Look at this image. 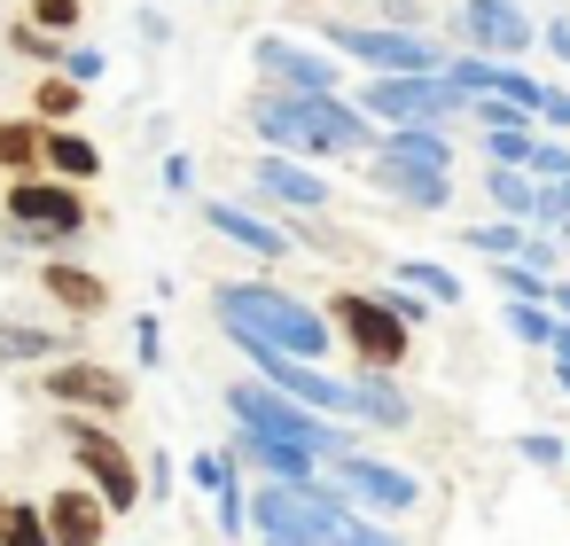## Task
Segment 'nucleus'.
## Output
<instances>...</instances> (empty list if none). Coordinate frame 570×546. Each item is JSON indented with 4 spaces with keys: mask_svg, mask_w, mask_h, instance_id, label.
<instances>
[{
    "mask_svg": "<svg viewBox=\"0 0 570 546\" xmlns=\"http://www.w3.org/2000/svg\"><path fill=\"white\" fill-rule=\"evenodd\" d=\"M243 118H250V133L266 141V149H282V157H367L375 149V126L360 118V102H344V95H289V87H258L250 102H243Z\"/></svg>",
    "mask_w": 570,
    "mask_h": 546,
    "instance_id": "nucleus-1",
    "label": "nucleus"
},
{
    "mask_svg": "<svg viewBox=\"0 0 570 546\" xmlns=\"http://www.w3.org/2000/svg\"><path fill=\"white\" fill-rule=\"evenodd\" d=\"M212 312H219V328H243V336H258V344H274L289 359H321L336 344L328 312H313L305 297H289L274 281H219L212 289Z\"/></svg>",
    "mask_w": 570,
    "mask_h": 546,
    "instance_id": "nucleus-2",
    "label": "nucleus"
},
{
    "mask_svg": "<svg viewBox=\"0 0 570 546\" xmlns=\"http://www.w3.org/2000/svg\"><path fill=\"white\" fill-rule=\"evenodd\" d=\"M227 414H235V429L297 437L321 468H328L336 453H360V437H352L336 414H313V406H297V398H289V390H274V383H227Z\"/></svg>",
    "mask_w": 570,
    "mask_h": 546,
    "instance_id": "nucleus-3",
    "label": "nucleus"
},
{
    "mask_svg": "<svg viewBox=\"0 0 570 546\" xmlns=\"http://www.w3.org/2000/svg\"><path fill=\"white\" fill-rule=\"evenodd\" d=\"M0 211H9V242L17 250H71L87 235V196L71 180H9V196H0Z\"/></svg>",
    "mask_w": 570,
    "mask_h": 546,
    "instance_id": "nucleus-4",
    "label": "nucleus"
},
{
    "mask_svg": "<svg viewBox=\"0 0 570 546\" xmlns=\"http://www.w3.org/2000/svg\"><path fill=\"white\" fill-rule=\"evenodd\" d=\"M352 102L367 126H461L469 118V95H453L445 71H375Z\"/></svg>",
    "mask_w": 570,
    "mask_h": 546,
    "instance_id": "nucleus-5",
    "label": "nucleus"
},
{
    "mask_svg": "<svg viewBox=\"0 0 570 546\" xmlns=\"http://www.w3.org/2000/svg\"><path fill=\"white\" fill-rule=\"evenodd\" d=\"M321 48L360 63V71H445L438 32H399V24H367V17H328Z\"/></svg>",
    "mask_w": 570,
    "mask_h": 546,
    "instance_id": "nucleus-6",
    "label": "nucleus"
},
{
    "mask_svg": "<svg viewBox=\"0 0 570 546\" xmlns=\"http://www.w3.org/2000/svg\"><path fill=\"white\" fill-rule=\"evenodd\" d=\"M63 445H71V460L87 468V484L102 492L110 515H134V507H141V492H149V484H141V460H134L95 414H63Z\"/></svg>",
    "mask_w": 570,
    "mask_h": 546,
    "instance_id": "nucleus-7",
    "label": "nucleus"
},
{
    "mask_svg": "<svg viewBox=\"0 0 570 546\" xmlns=\"http://www.w3.org/2000/svg\"><path fill=\"white\" fill-rule=\"evenodd\" d=\"M321 312H328V328L360 351V367H375V375H399V367H406L414 328H406V320H391V312L375 305V289H336Z\"/></svg>",
    "mask_w": 570,
    "mask_h": 546,
    "instance_id": "nucleus-8",
    "label": "nucleus"
},
{
    "mask_svg": "<svg viewBox=\"0 0 570 546\" xmlns=\"http://www.w3.org/2000/svg\"><path fill=\"white\" fill-rule=\"evenodd\" d=\"M250 63L266 87H289V95H344V56H328L321 40H289V32H266L250 40Z\"/></svg>",
    "mask_w": 570,
    "mask_h": 546,
    "instance_id": "nucleus-9",
    "label": "nucleus"
},
{
    "mask_svg": "<svg viewBox=\"0 0 570 546\" xmlns=\"http://www.w3.org/2000/svg\"><path fill=\"white\" fill-rule=\"evenodd\" d=\"M40 390L63 406V414H95V421H118L126 406H134V383L118 375V367H102V359H48V375H40Z\"/></svg>",
    "mask_w": 570,
    "mask_h": 546,
    "instance_id": "nucleus-10",
    "label": "nucleus"
},
{
    "mask_svg": "<svg viewBox=\"0 0 570 546\" xmlns=\"http://www.w3.org/2000/svg\"><path fill=\"white\" fill-rule=\"evenodd\" d=\"M321 476H328V484H336V492H344L352 507H367V515H383V523H391V515H414V507H422V484H414L406 468L375 460V453H336V460H328Z\"/></svg>",
    "mask_w": 570,
    "mask_h": 546,
    "instance_id": "nucleus-11",
    "label": "nucleus"
},
{
    "mask_svg": "<svg viewBox=\"0 0 570 546\" xmlns=\"http://www.w3.org/2000/svg\"><path fill=\"white\" fill-rule=\"evenodd\" d=\"M453 40H469L476 56L515 63V56L539 40V24H531L523 0H461V9H453Z\"/></svg>",
    "mask_w": 570,
    "mask_h": 546,
    "instance_id": "nucleus-12",
    "label": "nucleus"
},
{
    "mask_svg": "<svg viewBox=\"0 0 570 546\" xmlns=\"http://www.w3.org/2000/svg\"><path fill=\"white\" fill-rule=\"evenodd\" d=\"M204 227L219 235V242H235L243 258H289L297 242H289V227H274V219H258L250 203H235V196H204Z\"/></svg>",
    "mask_w": 570,
    "mask_h": 546,
    "instance_id": "nucleus-13",
    "label": "nucleus"
},
{
    "mask_svg": "<svg viewBox=\"0 0 570 546\" xmlns=\"http://www.w3.org/2000/svg\"><path fill=\"white\" fill-rule=\"evenodd\" d=\"M367 188L399 196L406 211H445V203H453V172H438V165H406V157H383V149H367Z\"/></svg>",
    "mask_w": 570,
    "mask_h": 546,
    "instance_id": "nucleus-14",
    "label": "nucleus"
},
{
    "mask_svg": "<svg viewBox=\"0 0 570 546\" xmlns=\"http://www.w3.org/2000/svg\"><path fill=\"white\" fill-rule=\"evenodd\" d=\"M250 188H258V196H274L282 211H328V196H336L305 157H282V149H266V157L250 165Z\"/></svg>",
    "mask_w": 570,
    "mask_h": 546,
    "instance_id": "nucleus-15",
    "label": "nucleus"
},
{
    "mask_svg": "<svg viewBox=\"0 0 570 546\" xmlns=\"http://www.w3.org/2000/svg\"><path fill=\"white\" fill-rule=\"evenodd\" d=\"M235 460H250L266 484H297V492L321 484V460H313L297 437H274V429H243V437H235Z\"/></svg>",
    "mask_w": 570,
    "mask_h": 546,
    "instance_id": "nucleus-16",
    "label": "nucleus"
},
{
    "mask_svg": "<svg viewBox=\"0 0 570 546\" xmlns=\"http://www.w3.org/2000/svg\"><path fill=\"white\" fill-rule=\"evenodd\" d=\"M40 515H48L56 546H102V530H110V507H102L95 484H63L56 499H40Z\"/></svg>",
    "mask_w": 570,
    "mask_h": 546,
    "instance_id": "nucleus-17",
    "label": "nucleus"
},
{
    "mask_svg": "<svg viewBox=\"0 0 570 546\" xmlns=\"http://www.w3.org/2000/svg\"><path fill=\"white\" fill-rule=\"evenodd\" d=\"M40 289H48L63 312H79V320L110 312V281H102V274H87L79 258H48V266H40Z\"/></svg>",
    "mask_w": 570,
    "mask_h": 546,
    "instance_id": "nucleus-18",
    "label": "nucleus"
},
{
    "mask_svg": "<svg viewBox=\"0 0 570 546\" xmlns=\"http://www.w3.org/2000/svg\"><path fill=\"white\" fill-rule=\"evenodd\" d=\"M344 390H352V414L375 421V429H406V421H414V398H406L391 375H375V367H360Z\"/></svg>",
    "mask_w": 570,
    "mask_h": 546,
    "instance_id": "nucleus-19",
    "label": "nucleus"
},
{
    "mask_svg": "<svg viewBox=\"0 0 570 546\" xmlns=\"http://www.w3.org/2000/svg\"><path fill=\"white\" fill-rule=\"evenodd\" d=\"M40 165H48L56 180H71V188L102 180V149H95L79 126H48V141H40Z\"/></svg>",
    "mask_w": 570,
    "mask_h": 546,
    "instance_id": "nucleus-20",
    "label": "nucleus"
},
{
    "mask_svg": "<svg viewBox=\"0 0 570 546\" xmlns=\"http://www.w3.org/2000/svg\"><path fill=\"white\" fill-rule=\"evenodd\" d=\"M375 149H383V157H406V165L453 172V133H445V126H391V133H375Z\"/></svg>",
    "mask_w": 570,
    "mask_h": 546,
    "instance_id": "nucleus-21",
    "label": "nucleus"
},
{
    "mask_svg": "<svg viewBox=\"0 0 570 546\" xmlns=\"http://www.w3.org/2000/svg\"><path fill=\"white\" fill-rule=\"evenodd\" d=\"M32 359H63V328H40V320H0V367H32Z\"/></svg>",
    "mask_w": 570,
    "mask_h": 546,
    "instance_id": "nucleus-22",
    "label": "nucleus"
},
{
    "mask_svg": "<svg viewBox=\"0 0 570 546\" xmlns=\"http://www.w3.org/2000/svg\"><path fill=\"white\" fill-rule=\"evenodd\" d=\"M523 235H531V219H500V211H492V219H476L461 242H469L476 258H492V266H500V258H523Z\"/></svg>",
    "mask_w": 570,
    "mask_h": 546,
    "instance_id": "nucleus-23",
    "label": "nucleus"
},
{
    "mask_svg": "<svg viewBox=\"0 0 570 546\" xmlns=\"http://www.w3.org/2000/svg\"><path fill=\"white\" fill-rule=\"evenodd\" d=\"M40 141H48V126L40 118H0V172H32L40 165Z\"/></svg>",
    "mask_w": 570,
    "mask_h": 546,
    "instance_id": "nucleus-24",
    "label": "nucleus"
},
{
    "mask_svg": "<svg viewBox=\"0 0 570 546\" xmlns=\"http://www.w3.org/2000/svg\"><path fill=\"white\" fill-rule=\"evenodd\" d=\"M484 196L500 219H531V172L523 165H484Z\"/></svg>",
    "mask_w": 570,
    "mask_h": 546,
    "instance_id": "nucleus-25",
    "label": "nucleus"
},
{
    "mask_svg": "<svg viewBox=\"0 0 570 546\" xmlns=\"http://www.w3.org/2000/svg\"><path fill=\"white\" fill-rule=\"evenodd\" d=\"M500 320H508V336H515V344H531V351H547V344H554V328H562V320H554V305H531V297H508V305H500Z\"/></svg>",
    "mask_w": 570,
    "mask_h": 546,
    "instance_id": "nucleus-26",
    "label": "nucleus"
},
{
    "mask_svg": "<svg viewBox=\"0 0 570 546\" xmlns=\"http://www.w3.org/2000/svg\"><path fill=\"white\" fill-rule=\"evenodd\" d=\"M79 102H87V87L56 71V79H40V95H32V118H40V126H71V118H79Z\"/></svg>",
    "mask_w": 570,
    "mask_h": 546,
    "instance_id": "nucleus-27",
    "label": "nucleus"
},
{
    "mask_svg": "<svg viewBox=\"0 0 570 546\" xmlns=\"http://www.w3.org/2000/svg\"><path fill=\"white\" fill-rule=\"evenodd\" d=\"M399 281L422 289L430 305H461V281H453V266H438V258H399Z\"/></svg>",
    "mask_w": 570,
    "mask_h": 546,
    "instance_id": "nucleus-28",
    "label": "nucleus"
},
{
    "mask_svg": "<svg viewBox=\"0 0 570 546\" xmlns=\"http://www.w3.org/2000/svg\"><path fill=\"white\" fill-rule=\"evenodd\" d=\"M24 24L48 32V40H71L87 24V0H24Z\"/></svg>",
    "mask_w": 570,
    "mask_h": 546,
    "instance_id": "nucleus-29",
    "label": "nucleus"
},
{
    "mask_svg": "<svg viewBox=\"0 0 570 546\" xmlns=\"http://www.w3.org/2000/svg\"><path fill=\"white\" fill-rule=\"evenodd\" d=\"M375 305H383L391 320H406V328H430V320H438V305H430L422 289H406V281H375Z\"/></svg>",
    "mask_w": 570,
    "mask_h": 546,
    "instance_id": "nucleus-30",
    "label": "nucleus"
},
{
    "mask_svg": "<svg viewBox=\"0 0 570 546\" xmlns=\"http://www.w3.org/2000/svg\"><path fill=\"white\" fill-rule=\"evenodd\" d=\"M0 546H56L48 538V515L32 499H9V515H0Z\"/></svg>",
    "mask_w": 570,
    "mask_h": 546,
    "instance_id": "nucleus-31",
    "label": "nucleus"
},
{
    "mask_svg": "<svg viewBox=\"0 0 570 546\" xmlns=\"http://www.w3.org/2000/svg\"><path fill=\"white\" fill-rule=\"evenodd\" d=\"M492 289H500V297H531V305H547L554 274H531L523 258H500V266H492Z\"/></svg>",
    "mask_w": 570,
    "mask_h": 546,
    "instance_id": "nucleus-32",
    "label": "nucleus"
},
{
    "mask_svg": "<svg viewBox=\"0 0 570 546\" xmlns=\"http://www.w3.org/2000/svg\"><path fill=\"white\" fill-rule=\"evenodd\" d=\"M523 172H531V180H562V172H570V141L539 133V141H531V157H523Z\"/></svg>",
    "mask_w": 570,
    "mask_h": 546,
    "instance_id": "nucleus-33",
    "label": "nucleus"
},
{
    "mask_svg": "<svg viewBox=\"0 0 570 546\" xmlns=\"http://www.w3.org/2000/svg\"><path fill=\"white\" fill-rule=\"evenodd\" d=\"M492 95H500V102H515V110H531V118H539V95H547V87H539V79H531V71H515V63H500V87H492Z\"/></svg>",
    "mask_w": 570,
    "mask_h": 546,
    "instance_id": "nucleus-34",
    "label": "nucleus"
},
{
    "mask_svg": "<svg viewBox=\"0 0 570 546\" xmlns=\"http://www.w3.org/2000/svg\"><path fill=\"white\" fill-rule=\"evenodd\" d=\"M515 453H523L531 468H562V460H570V437H554V429H531V437H515Z\"/></svg>",
    "mask_w": 570,
    "mask_h": 546,
    "instance_id": "nucleus-35",
    "label": "nucleus"
},
{
    "mask_svg": "<svg viewBox=\"0 0 570 546\" xmlns=\"http://www.w3.org/2000/svg\"><path fill=\"white\" fill-rule=\"evenodd\" d=\"M9 48H17V56H32V63H63V48H71V40H48V32H32V24H9Z\"/></svg>",
    "mask_w": 570,
    "mask_h": 546,
    "instance_id": "nucleus-36",
    "label": "nucleus"
},
{
    "mask_svg": "<svg viewBox=\"0 0 570 546\" xmlns=\"http://www.w3.org/2000/svg\"><path fill=\"white\" fill-rule=\"evenodd\" d=\"M523 266H531V274H562V242H554L547 227H531V235H523Z\"/></svg>",
    "mask_w": 570,
    "mask_h": 546,
    "instance_id": "nucleus-37",
    "label": "nucleus"
},
{
    "mask_svg": "<svg viewBox=\"0 0 570 546\" xmlns=\"http://www.w3.org/2000/svg\"><path fill=\"white\" fill-rule=\"evenodd\" d=\"M212 499H219V530H227V538H243V530H250V492H243V484H227V492H212Z\"/></svg>",
    "mask_w": 570,
    "mask_h": 546,
    "instance_id": "nucleus-38",
    "label": "nucleus"
},
{
    "mask_svg": "<svg viewBox=\"0 0 570 546\" xmlns=\"http://www.w3.org/2000/svg\"><path fill=\"white\" fill-rule=\"evenodd\" d=\"M375 24H399V32H430V9H422V0H375Z\"/></svg>",
    "mask_w": 570,
    "mask_h": 546,
    "instance_id": "nucleus-39",
    "label": "nucleus"
},
{
    "mask_svg": "<svg viewBox=\"0 0 570 546\" xmlns=\"http://www.w3.org/2000/svg\"><path fill=\"white\" fill-rule=\"evenodd\" d=\"M56 71H63V79H79V87H95V79H102V71H110V63H102V56H95V48H79V40H71V48H63V63H56Z\"/></svg>",
    "mask_w": 570,
    "mask_h": 546,
    "instance_id": "nucleus-40",
    "label": "nucleus"
},
{
    "mask_svg": "<svg viewBox=\"0 0 570 546\" xmlns=\"http://www.w3.org/2000/svg\"><path fill=\"white\" fill-rule=\"evenodd\" d=\"M539 133H484V165H523Z\"/></svg>",
    "mask_w": 570,
    "mask_h": 546,
    "instance_id": "nucleus-41",
    "label": "nucleus"
},
{
    "mask_svg": "<svg viewBox=\"0 0 570 546\" xmlns=\"http://www.w3.org/2000/svg\"><path fill=\"white\" fill-rule=\"evenodd\" d=\"M188 476H196L204 492H227V484H235V460H227V453H196V460H188Z\"/></svg>",
    "mask_w": 570,
    "mask_h": 546,
    "instance_id": "nucleus-42",
    "label": "nucleus"
},
{
    "mask_svg": "<svg viewBox=\"0 0 570 546\" xmlns=\"http://www.w3.org/2000/svg\"><path fill=\"white\" fill-rule=\"evenodd\" d=\"M539 133H570V87H547L539 95Z\"/></svg>",
    "mask_w": 570,
    "mask_h": 546,
    "instance_id": "nucleus-43",
    "label": "nucleus"
},
{
    "mask_svg": "<svg viewBox=\"0 0 570 546\" xmlns=\"http://www.w3.org/2000/svg\"><path fill=\"white\" fill-rule=\"evenodd\" d=\"M134 344H141V367H157V351H165V328H157V312H141V320H134Z\"/></svg>",
    "mask_w": 570,
    "mask_h": 546,
    "instance_id": "nucleus-44",
    "label": "nucleus"
},
{
    "mask_svg": "<svg viewBox=\"0 0 570 546\" xmlns=\"http://www.w3.org/2000/svg\"><path fill=\"white\" fill-rule=\"evenodd\" d=\"M539 40L554 48V63H570V9H562V17H547V24H539Z\"/></svg>",
    "mask_w": 570,
    "mask_h": 546,
    "instance_id": "nucleus-45",
    "label": "nucleus"
},
{
    "mask_svg": "<svg viewBox=\"0 0 570 546\" xmlns=\"http://www.w3.org/2000/svg\"><path fill=\"white\" fill-rule=\"evenodd\" d=\"M165 188H173V196H188V188H196V165H188V157H180V149H173V157H165Z\"/></svg>",
    "mask_w": 570,
    "mask_h": 546,
    "instance_id": "nucleus-46",
    "label": "nucleus"
},
{
    "mask_svg": "<svg viewBox=\"0 0 570 546\" xmlns=\"http://www.w3.org/2000/svg\"><path fill=\"white\" fill-rule=\"evenodd\" d=\"M141 484H149V492H157V499H165V492H173V460H165V453H157V460H149V476H141Z\"/></svg>",
    "mask_w": 570,
    "mask_h": 546,
    "instance_id": "nucleus-47",
    "label": "nucleus"
},
{
    "mask_svg": "<svg viewBox=\"0 0 570 546\" xmlns=\"http://www.w3.org/2000/svg\"><path fill=\"white\" fill-rule=\"evenodd\" d=\"M547 305H554V320H570V281L554 274V289H547Z\"/></svg>",
    "mask_w": 570,
    "mask_h": 546,
    "instance_id": "nucleus-48",
    "label": "nucleus"
},
{
    "mask_svg": "<svg viewBox=\"0 0 570 546\" xmlns=\"http://www.w3.org/2000/svg\"><path fill=\"white\" fill-rule=\"evenodd\" d=\"M554 383H562V398H570V359H554Z\"/></svg>",
    "mask_w": 570,
    "mask_h": 546,
    "instance_id": "nucleus-49",
    "label": "nucleus"
},
{
    "mask_svg": "<svg viewBox=\"0 0 570 546\" xmlns=\"http://www.w3.org/2000/svg\"><path fill=\"white\" fill-rule=\"evenodd\" d=\"M554 242H570V219H562V227H554Z\"/></svg>",
    "mask_w": 570,
    "mask_h": 546,
    "instance_id": "nucleus-50",
    "label": "nucleus"
},
{
    "mask_svg": "<svg viewBox=\"0 0 570 546\" xmlns=\"http://www.w3.org/2000/svg\"><path fill=\"white\" fill-rule=\"evenodd\" d=\"M0 515H9V499H0Z\"/></svg>",
    "mask_w": 570,
    "mask_h": 546,
    "instance_id": "nucleus-51",
    "label": "nucleus"
}]
</instances>
